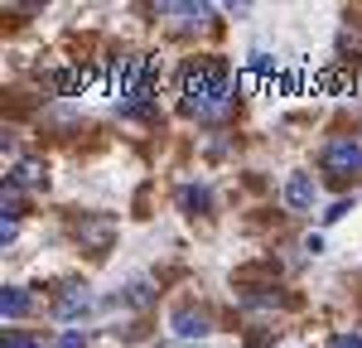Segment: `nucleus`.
Here are the masks:
<instances>
[{
	"instance_id": "obj_1",
	"label": "nucleus",
	"mask_w": 362,
	"mask_h": 348,
	"mask_svg": "<svg viewBox=\"0 0 362 348\" xmlns=\"http://www.w3.org/2000/svg\"><path fill=\"white\" fill-rule=\"evenodd\" d=\"M227 68L218 58H194L189 68H184V107H194V102H208V97H218L227 92Z\"/></svg>"
},
{
	"instance_id": "obj_2",
	"label": "nucleus",
	"mask_w": 362,
	"mask_h": 348,
	"mask_svg": "<svg viewBox=\"0 0 362 348\" xmlns=\"http://www.w3.org/2000/svg\"><path fill=\"white\" fill-rule=\"evenodd\" d=\"M324 170L334 179H358L362 174V141L358 136H334L324 145Z\"/></svg>"
},
{
	"instance_id": "obj_3",
	"label": "nucleus",
	"mask_w": 362,
	"mask_h": 348,
	"mask_svg": "<svg viewBox=\"0 0 362 348\" xmlns=\"http://www.w3.org/2000/svg\"><path fill=\"white\" fill-rule=\"evenodd\" d=\"M169 329L179 339H203V334H213V319H208V310H198V305H179L169 315Z\"/></svg>"
},
{
	"instance_id": "obj_4",
	"label": "nucleus",
	"mask_w": 362,
	"mask_h": 348,
	"mask_svg": "<svg viewBox=\"0 0 362 348\" xmlns=\"http://www.w3.org/2000/svg\"><path fill=\"white\" fill-rule=\"evenodd\" d=\"M285 208H295V213L314 208V179L309 174H290L285 179Z\"/></svg>"
},
{
	"instance_id": "obj_5",
	"label": "nucleus",
	"mask_w": 362,
	"mask_h": 348,
	"mask_svg": "<svg viewBox=\"0 0 362 348\" xmlns=\"http://www.w3.org/2000/svg\"><path fill=\"white\" fill-rule=\"evenodd\" d=\"M97 83V73H92V68H63V73H54V92L58 97H73V92H83V87H92Z\"/></svg>"
},
{
	"instance_id": "obj_6",
	"label": "nucleus",
	"mask_w": 362,
	"mask_h": 348,
	"mask_svg": "<svg viewBox=\"0 0 362 348\" xmlns=\"http://www.w3.org/2000/svg\"><path fill=\"white\" fill-rule=\"evenodd\" d=\"M92 310V295H87V286H68L63 290V300L54 305V319H78Z\"/></svg>"
},
{
	"instance_id": "obj_7",
	"label": "nucleus",
	"mask_w": 362,
	"mask_h": 348,
	"mask_svg": "<svg viewBox=\"0 0 362 348\" xmlns=\"http://www.w3.org/2000/svg\"><path fill=\"white\" fill-rule=\"evenodd\" d=\"M78 237H83L87 247L102 257V252L112 247V237H116V223H112V218H92V223H83V232H78Z\"/></svg>"
},
{
	"instance_id": "obj_8",
	"label": "nucleus",
	"mask_w": 362,
	"mask_h": 348,
	"mask_svg": "<svg viewBox=\"0 0 362 348\" xmlns=\"http://www.w3.org/2000/svg\"><path fill=\"white\" fill-rule=\"evenodd\" d=\"M29 305H34V300H29V290H20V286H5V290H0V315H5V319H25Z\"/></svg>"
},
{
	"instance_id": "obj_9",
	"label": "nucleus",
	"mask_w": 362,
	"mask_h": 348,
	"mask_svg": "<svg viewBox=\"0 0 362 348\" xmlns=\"http://www.w3.org/2000/svg\"><path fill=\"white\" fill-rule=\"evenodd\" d=\"M39 179H44V170H39L34 160H20V165H15V174H10V184H15V189H25V184H39Z\"/></svg>"
},
{
	"instance_id": "obj_10",
	"label": "nucleus",
	"mask_w": 362,
	"mask_h": 348,
	"mask_svg": "<svg viewBox=\"0 0 362 348\" xmlns=\"http://www.w3.org/2000/svg\"><path fill=\"white\" fill-rule=\"evenodd\" d=\"M179 203H184V208H208V189H203V184H184V189H179Z\"/></svg>"
},
{
	"instance_id": "obj_11",
	"label": "nucleus",
	"mask_w": 362,
	"mask_h": 348,
	"mask_svg": "<svg viewBox=\"0 0 362 348\" xmlns=\"http://www.w3.org/2000/svg\"><path fill=\"white\" fill-rule=\"evenodd\" d=\"M54 348H87V334H83V329H63Z\"/></svg>"
},
{
	"instance_id": "obj_12",
	"label": "nucleus",
	"mask_w": 362,
	"mask_h": 348,
	"mask_svg": "<svg viewBox=\"0 0 362 348\" xmlns=\"http://www.w3.org/2000/svg\"><path fill=\"white\" fill-rule=\"evenodd\" d=\"M5 348H44V344H39V339H29V334H20V329H15V334H5Z\"/></svg>"
},
{
	"instance_id": "obj_13",
	"label": "nucleus",
	"mask_w": 362,
	"mask_h": 348,
	"mask_svg": "<svg viewBox=\"0 0 362 348\" xmlns=\"http://www.w3.org/2000/svg\"><path fill=\"white\" fill-rule=\"evenodd\" d=\"M126 300H131V305H150V281H136V286H131V295H126Z\"/></svg>"
},
{
	"instance_id": "obj_14",
	"label": "nucleus",
	"mask_w": 362,
	"mask_h": 348,
	"mask_svg": "<svg viewBox=\"0 0 362 348\" xmlns=\"http://www.w3.org/2000/svg\"><path fill=\"white\" fill-rule=\"evenodd\" d=\"M348 208H353V203H348V199H338L334 208H329V213H324V218H329V223H338V218H343V213H348Z\"/></svg>"
},
{
	"instance_id": "obj_15",
	"label": "nucleus",
	"mask_w": 362,
	"mask_h": 348,
	"mask_svg": "<svg viewBox=\"0 0 362 348\" xmlns=\"http://www.w3.org/2000/svg\"><path fill=\"white\" fill-rule=\"evenodd\" d=\"M334 348H362V334H343V339H334Z\"/></svg>"
},
{
	"instance_id": "obj_16",
	"label": "nucleus",
	"mask_w": 362,
	"mask_h": 348,
	"mask_svg": "<svg viewBox=\"0 0 362 348\" xmlns=\"http://www.w3.org/2000/svg\"><path fill=\"white\" fill-rule=\"evenodd\" d=\"M160 348H179V344H160Z\"/></svg>"
}]
</instances>
